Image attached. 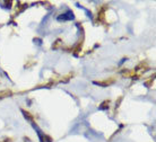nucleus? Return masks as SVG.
Returning a JSON list of instances; mask_svg holds the SVG:
<instances>
[{"mask_svg":"<svg viewBox=\"0 0 156 142\" xmlns=\"http://www.w3.org/2000/svg\"><path fill=\"white\" fill-rule=\"evenodd\" d=\"M74 19H75V16H74V12H71V10H67L65 14L58 16V18H57L58 22H66V20H74Z\"/></svg>","mask_w":156,"mask_h":142,"instance_id":"1","label":"nucleus"}]
</instances>
